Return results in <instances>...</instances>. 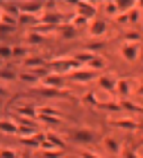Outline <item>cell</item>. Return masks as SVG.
Here are the masks:
<instances>
[{
  "instance_id": "41",
  "label": "cell",
  "mask_w": 143,
  "mask_h": 158,
  "mask_svg": "<svg viewBox=\"0 0 143 158\" xmlns=\"http://www.w3.org/2000/svg\"><path fill=\"white\" fill-rule=\"evenodd\" d=\"M0 68H5V61H2V59H0Z\"/></svg>"
},
{
  "instance_id": "25",
  "label": "cell",
  "mask_w": 143,
  "mask_h": 158,
  "mask_svg": "<svg viewBox=\"0 0 143 158\" xmlns=\"http://www.w3.org/2000/svg\"><path fill=\"white\" fill-rule=\"evenodd\" d=\"M82 104H84V106H91V109H98V104H100V102H98L96 93H91V90H89V93H84V95H82Z\"/></svg>"
},
{
  "instance_id": "38",
  "label": "cell",
  "mask_w": 143,
  "mask_h": 158,
  "mask_svg": "<svg viewBox=\"0 0 143 158\" xmlns=\"http://www.w3.org/2000/svg\"><path fill=\"white\" fill-rule=\"evenodd\" d=\"M9 95V90H7V86L5 84H0V97H7Z\"/></svg>"
},
{
  "instance_id": "34",
  "label": "cell",
  "mask_w": 143,
  "mask_h": 158,
  "mask_svg": "<svg viewBox=\"0 0 143 158\" xmlns=\"http://www.w3.org/2000/svg\"><path fill=\"white\" fill-rule=\"evenodd\" d=\"M120 156H123V158H139L134 149H123V152H120Z\"/></svg>"
},
{
  "instance_id": "15",
  "label": "cell",
  "mask_w": 143,
  "mask_h": 158,
  "mask_svg": "<svg viewBox=\"0 0 143 158\" xmlns=\"http://www.w3.org/2000/svg\"><path fill=\"white\" fill-rule=\"evenodd\" d=\"M43 97H48V99H59V97H70V93L68 90H57V88H46V86H39L37 88Z\"/></svg>"
},
{
  "instance_id": "42",
  "label": "cell",
  "mask_w": 143,
  "mask_h": 158,
  "mask_svg": "<svg viewBox=\"0 0 143 158\" xmlns=\"http://www.w3.org/2000/svg\"><path fill=\"white\" fill-rule=\"evenodd\" d=\"M141 109H143V97H141Z\"/></svg>"
},
{
  "instance_id": "19",
  "label": "cell",
  "mask_w": 143,
  "mask_h": 158,
  "mask_svg": "<svg viewBox=\"0 0 143 158\" xmlns=\"http://www.w3.org/2000/svg\"><path fill=\"white\" fill-rule=\"evenodd\" d=\"M18 81H23V84H32V86H41V79L32 73V70H25V73H18Z\"/></svg>"
},
{
  "instance_id": "2",
  "label": "cell",
  "mask_w": 143,
  "mask_h": 158,
  "mask_svg": "<svg viewBox=\"0 0 143 158\" xmlns=\"http://www.w3.org/2000/svg\"><path fill=\"white\" fill-rule=\"evenodd\" d=\"M109 124L114 129L130 131V133H134V131H139V129H141V122L136 118H132V115H114V118H109Z\"/></svg>"
},
{
  "instance_id": "39",
  "label": "cell",
  "mask_w": 143,
  "mask_h": 158,
  "mask_svg": "<svg viewBox=\"0 0 143 158\" xmlns=\"http://www.w3.org/2000/svg\"><path fill=\"white\" fill-rule=\"evenodd\" d=\"M139 84H141V86H139V93H141V97H143V77L139 79Z\"/></svg>"
},
{
  "instance_id": "12",
  "label": "cell",
  "mask_w": 143,
  "mask_h": 158,
  "mask_svg": "<svg viewBox=\"0 0 143 158\" xmlns=\"http://www.w3.org/2000/svg\"><path fill=\"white\" fill-rule=\"evenodd\" d=\"M41 86H46V88H57V90H66V88H64V86H66L64 77L61 75H55V73H50L48 77L41 79Z\"/></svg>"
},
{
  "instance_id": "7",
  "label": "cell",
  "mask_w": 143,
  "mask_h": 158,
  "mask_svg": "<svg viewBox=\"0 0 143 158\" xmlns=\"http://www.w3.org/2000/svg\"><path fill=\"white\" fill-rule=\"evenodd\" d=\"M118 52L125 61L134 63V61H139V56H141V43H123Z\"/></svg>"
},
{
  "instance_id": "22",
  "label": "cell",
  "mask_w": 143,
  "mask_h": 158,
  "mask_svg": "<svg viewBox=\"0 0 143 158\" xmlns=\"http://www.w3.org/2000/svg\"><path fill=\"white\" fill-rule=\"evenodd\" d=\"M57 32H59L64 39H75V36H77V30H75V27L70 25V23H64V25H59V27H57Z\"/></svg>"
},
{
  "instance_id": "33",
  "label": "cell",
  "mask_w": 143,
  "mask_h": 158,
  "mask_svg": "<svg viewBox=\"0 0 143 158\" xmlns=\"http://www.w3.org/2000/svg\"><path fill=\"white\" fill-rule=\"evenodd\" d=\"M61 149H48V152H43V158H61Z\"/></svg>"
},
{
  "instance_id": "18",
  "label": "cell",
  "mask_w": 143,
  "mask_h": 158,
  "mask_svg": "<svg viewBox=\"0 0 143 158\" xmlns=\"http://www.w3.org/2000/svg\"><path fill=\"white\" fill-rule=\"evenodd\" d=\"M16 118L37 120V109H34V106H27V104H20V106H16Z\"/></svg>"
},
{
  "instance_id": "20",
  "label": "cell",
  "mask_w": 143,
  "mask_h": 158,
  "mask_svg": "<svg viewBox=\"0 0 143 158\" xmlns=\"http://www.w3.org/2000/svg\"><path fill=\"white\" fill-rule=\"evenodd\" d=\"M48 39L46 36H41V34H37V32H27L25 34V45L30 48V45H43Z\"/></svg>"
},
{
  "instance_id": "23",
  "label": "cell",
  "mask_w": 143,
  "mask_h": 158,
  "mask_svg": "<svg viewBox=\"0 0 143 158\" xmlns=\"http://www.w3.org/2000/svg\"><path fill=\"white\" fill-rule=\"evenodd\" d=\"M98 109L102 111H111V113H123V109H120V102H116V99H109V102H100Z\"/></svg>"
},
{
  "instance_id": "31",
  "label": "cell",
  "mask_w": 143,
  "mask_h": 158,
  "mask_svg": "<svg viewBox=\"0 0 143 158\" xmlns=\"http://www.w3.org/2000/svg\"><path fill=\"white\" fill-rule=\"evenodd\" d=\"M11 48L14 45H0V59H14V54H11Z\"/></svg>"
},
{
  "instance_id": "6",
  "label": "cell",
  "mask_w": 143,
  "mask_h": 158,
  "mask_svg": "<svg viewBox=\"0 0 143 158\" xmlns=\"http://www.w3.org/2000/svg\"><path fill=\"white\" fill-rule=\"evenodd\" d=\"M73 9L77 16H84L89 20H96L98 16V5L96 2H84V0H80V2H73Z\"/></svg>"
},
{
  "instance_id": "24",
  "label": "cell",
  "mask_w": 143,
  "mask_h": 158,
  "mask_svg": "<svg viewBox=\"0 0 143 158\" xmlns=\"http://www.w3.org/2000/svg\"><path fill=\"white\" fill-rule=\"evenodd\" d=\"M68 23H70V25H73V27H75V30H87V27H89V23H91V20H89V18H84V16H77V14H75V16H73V18H70V20H68Z\"/></svg>"
},
{
  "instance_id": "13",
  "label": "cell",
  "mask_w": 143,
  "mask_h": 158,
  "mask_svg": "<svg viewBox=\"0 0 143 158\" xmlns=\"http://www.w3.org/2000/svg\"><path fill=\"white\" fill-rule=\"evenodd\" d=\"M0 133L5 135H18V122L11 118H2L0 120Z\"/></svg>"
},
{
  "instance_id": "17",
  "label": "cell",
  "mask_w": 143,
  "mask_h": 158,
  "mask_svg": "<svg viewBox=\"0 0 143 158\" xmlns=\"http://www.w3.org/2000/svg\"><path fill=\"white\" fill-rule=\"evenodd\" d=\"M105 66H107V59H105L102 54H96V56H93V59H91L84 68H89V70H93V73H100V75H102Z\"/></svg>"
},
{
  "instance_id": "35",
  "label": "cell",
  "mask_w": 143,
  "mask_h": 158,
  "mask_svg": "<svg viewBox=\"0 0 143 158\" xmlns=\"http://www.w3.org/2000/svg\"><path fill=\"white\" fill-rule=\"evenodd\" d=\"M116 23H118V25H130V20H127V14H118V16H116Z\"/></svg>"
},
{
  "instance_id": "3",
  "label": "cell",
  "mask_w": 143,
  "mask_h": 158,
  "mask_svg": "<svg viewBox=\"0 0 143 158\" xmlns=\"http://www.w3.org/2000/svg\"><path fill=\"white\" fill-rule=\"evenodd\" d=\"M68 138L73 142H80V145H93L98 135H96V131H91V129L77 127V129H70L68 131Z\"/></svg>"
},
{
  "instance_id": "40",
  "label": "cell",
  "mask_w": 143,
  "mask_h": 158,
  "mask_svg": "<svg viewBox=\"0 0 143 158\" xmlns=\"http://www.w3.org/2000/svg\"><path fill=\"white\" fill-rule=\"evenodd\" d=\"M2 16H5V11H2V7H0V23H2Z\"/></svg>"
},
{
  "instance_id": "11",
  "label": "cell",
  "mask_w": 143,
  "mask_h": 158,
  "mask_svg": "<svg viewBox=\"0 0 143 158\" xmlns=\"http://www.w3.org/2000/svg\"><path fill=\"white\" fill-rule=\"evenodd\" d=\"M134 79L130 77H118V84H116V93L120 95V99H130L132 95V90H134Z\"/></svg>"
},
{
  "instance_id": "27",
  "label": "cell",
  "mask_w": 143,
  "mask_h": 158,
  "mask_svg": "<svg viewBox=\"0 0 143 158\" xmlns=\"http://www.w3.org/2000/svg\"><path fill=\"white\" fill-rule=\"evenodd\" d=\"M18 79V75L14 73V70H9V68H0V84L2 81H16Z\"/></svg>"
},
{
  "instance_id": "4",
  "label": "cell",
  "mask_w": 143,
  "mask_h": 158,
  "mask_svg": "<svg viewBox=\"0 0 143 158\" xmlns=\"http://www.w3.org/2000/svg\"><path fill=\"white\" fill-rule=\"evenodd\" d=\"M41 149H43V152H48V149H66V142L61 140V135L57 133V131H43V142H41Z\"/></svg>"
},
{
  "instance_id": "5",
  "label": "cell",
  "mask_w": 143,
  "mask_h": 158,
  "mask_svg": "<svg viewBox=\"0 0 143 158\" xmlns=\"http://www.w3.org/2000/svg\"><path fill=\"white\" fill-rule=\"evenodd\" d=\"M87 32H89V36H91V39H107L109 25H107V20H105V18H96V20H91V23H89Z\"/></svg>"
},
{
  "instance_id": "32",
  "label": "cell",
  "mask_w": 143,
  "mask_h": 158,
  "mask_svg": "<svg viewBox=\"0 0 143 158\" xmlns=\"http://www.w3.org/2000/svg\"><path fill=\"white\" fill-rule=\"evenodd\" d=\"M125 43H141V34L139 32H127L125 34Z\"/></svg>"
},
{
  "instance_id": "16",
  "label": "cell",
  "mask_w": 143,
  "mask_h": 158,
  "mask_svg": "<svg viewBox=\"0 0 143 158\" xmlns=\"http://www.w3.org/2000/svg\"><path fill=\"white\" fill-rule=\"evenodd\" d=\"M20 66L27 68V70H37V68H43L46 66V59H43V56H39V54H30Z\"/></svg>"
},
{
  "instance_id": "8",
  "label": "cell",
  "mask_w": 143,
  "mask_h": 158,
  "mask_svg": "<svg viewBox=\"0 0 143 158\" xmlns=\"http://www.w3.org/2000/svg\"><path fill=\"white\" fill-rule=\"evenodd\" d=\"M18 11L20 14H27V16H37L41 18L46 11V2H32V0H27V2H18Z\"/></svg>"
},
{
  "instance_id": "30",
  "label": "cell",
  "mask_w": 143,
  "mask_h": 158,
  "mask_svg": "<svg viewBox=\"0 0 143 158\" xmlns=\"http://www.w3.org/2000/svg\"><path fill=\"white\" fill-rule=\"evenodd\" d=\"M0 158H20V154L11 147H2L0 149Z\"/></svg>"
},
{
  "instance_id": "37",
  "label": "cell",
  "mask_w": 143,
  "mask_h": 158,
  "mask_svg": "<svg viewBox=\"0 0 143 158\" xmlns=\"http://www.w3.org/2000/svg\"><path fill=\"white\" fill-rule=\"evenodd\" d=\"M80 156H82V158H102V156H98L96 152H82Z\"/></svg>"
},
{
  "instance_id": "36",
  "label": "cell",
  "mask_w": 143,
  "mask_h": 158,
  "mask_svg": "<svg viewBox=\"0 0 143 158\" xmlns=\"http://www.w3.org/2000/svg\"><path fill=\"white\" fill-rule=\"evenodd\" d=\"M14 30H16V27H11V25H7V23H0V32H2V34H9Z\"/></svg>"
},
{
  "instance_id": "21",
  "label": "cell",
  "mask_w": 143,
  "mask_h": 158,
  "mask_svg": "<svg viewBox=\"0 0 143 158\" xmlns=\"http://www.w3.org/2000/svg\"><path fill=\"white\" fill-rule=\"evenodd\" d=\"M11 54H14V59H20V63H23L27 56H30V48H27V45H14Z\"/></svg>"
},
{
  "instance_id": "1",
  "label": "cell",
  "mask_w": 143,
  "mask_h": 158,
  "mask_svg": "<svg viewBox=\"0 0 143 158\" xmlns=\"http://www.w3.org/2000/svg\"><path fill=\"white\" fill-rule=\"evenodd\" d=\"M48 68H50V73H55V75L68 77V75H73L75 70L84 68V66H82V63H77L73 56H55V59L48 61Z\"/></svg>"
},
{
  "instance_id": "10",
  "label": "cell",
  "mask_w": 143,
  "mask_h": 158,
  "mask_svg": "<svg viewBox=\"0 0 143 158\" xmlns=\"http://www.w3.org/2000/svg\"><path fill=\"white\" fill-rule=\"evenodd\" d=\"M98 86H100V90H107V93H116V84H118V77H114L111 73H102V75H98Z\"/></svg>"
},
{
  "instance_id": "29",
  "label": "cell",
  "mask_w": 143,
  "mask_h": 158,
  "mask_svg": "<svg viewBox=\"0 0 143 158\" xmlns=\"http://www.w3.org/2000/svg\"><path fill=\"white\" fill-rule=\"evenodd\" d=\"M105 147L109 149L111 154H120V152H123V149H120V145H118L114 138H107V140H105Z\"/></svg>"
},
{
  "instance_id": "9",
  "label": "cell",
  "mask_w": 143,
  "mask_h": 158,
  "mask_svg": "<svg viewBox=\"0 0 143 158\" xmlns=\"http://www.w3.org/2000/svg\"><path fill=\"white\" fill-rule=\"evenodd\" d=\"M68 79L75 81V84H91V81L98 79V73H93V70H89V68H80V70H75L73 75H68Z\"/></svg>"
},
{
  "instance_id": "14",
  "label": "cell",
  "mask_w": 143,
  "mask_h": 158,
  "mask_svg": "<svg viewBox=\"0 0 143 158\" xmlns=\"http://www.w3.org/2000/svg\"><path fill=\"white\" fill-rule=\"evenodd\" d=\"M120 102V109H123V113L127 111L132 118H136V115H143V109H141V104H134L132 99H118Z\"/></svg>"
},
{
  "instance_id": "26",
  "label": "cell",
  "mask_w": 143,
  "mask_h": 158,
  "mask_svg": "<svg viewBox=\"0 0 143 158\" xmlns=\"http://www.w3.org/2000/svg\"><path fill=\"white\" fill-rule=\"evenodd\" d=\"M102 7H105V11H107V16H109V18H116L118 14H120V7H118V2H114V0L105 2Z\"/></svg>"
},
{
  "instance_id": "28",
  "label": "cell",
  "mask_w": 143,
  "mask_h": 158,
  "mask_svg": "<svg viewBox=\"0 0 143 158\" xmlns=\"http://www.w3.org/2000/svg\"><path fill=\"white\" fill-rule=\"evenodd\" d=\"M139 18H141V7L136 5L134 9L127 11V20H130V25H136V23H139Z\"/></svg>"
}]
</instances>
